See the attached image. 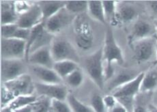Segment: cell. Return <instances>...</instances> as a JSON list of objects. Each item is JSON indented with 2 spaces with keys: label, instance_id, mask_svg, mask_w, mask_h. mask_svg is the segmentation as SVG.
Here are the masks:
<instances>
[{
  "label": "cell",
  "instance_id": "cell-18",
  "mask_svg": "<svg viewBox=\"0 0 157 112\" xmlns=\"http://www.w3.org/2000/svg\"><path fill=\"white\" fill-rule=\"evenodd\" d=\"M2 25L17 23L19 16L14 9V2L2 1L1 3Z\"/></svg>",
  "mask_w": 157,
  "mask_h": 112
},
{
  "label": "cell",
  "instance_id": "cell-37",
  "mask_svg": "<svg viewBox=\"0 0 157 112\" xmlns=\"http://www.w3.org/2000/svg\"><path fill=\"white\" fill-rule=\"evenodd\" d=\"M30 32H31V29L21 28L19 27V28L17 29L13 38L27 42L29 37Z\"/></svg>",
  "mask_w": 157,
  "mask_h": 112
},
{
  "label": "cell",
  "instance_id": "cell-43",
  "mask_svg": "<svg viewBox=\"0 0 157 112\" xmlns=\"http://www.w3.org/2000/svg\"><path fill=\"white\" fill-rule=\"evenodd\" d=\"M155 37L156 38V59L155 61L152 63V67H155V66H157V35H155Z\"/></svg>",
  "mask_w": 157,
  "mask_h": 112
},
{
  "label": "cell",
  "instance_id": "cell-20",
  "mask_svg": "<svg viewBox=\"0 0 157 112\" xmlns=\"http://www.w3.org/2000/svg\"><path fill=\"white\" fill-rule=\"evenodd\" d=\"M79 68L78 64L71 60L56 62L54 63L53 69L62 79L68 77L72 72Z\"/></svg>",
  "mask_w": 157,
  "mask_h": 112
},
{
  "label": "cell",
  "instance_id": "cell-5",
  "mask_svg": "<svg viewBox=\"0 0 157 112\" xmlns=\"http://www.w3.org/2000/svg\"><path fill=\"white\" fill-rule=\"evenodd\" d=\"M156 46L155 36L134 42L131 45L134 60L139 63L148 62L156 54Z\"/></svg>",
  "mask_w": 157,
  "mask_h": 112
},
{
  "label": "cell",
  "instance_id": "cell-33",
  "mask_svg": "<svg viewBox=\"0 0 157 112\" xmlns=\"http://www.w3.org/2000/svg\"><path fill=\"white\" fill-rule=\"evenodd\" d=\"M19 28L17 23L2 25V38H12Z\"/></svg>",
  "mask_w": 157,
  "mask_h": 112
},
{
  "label": "cell",
  "instance_id": "cell-10",
  "mask_svg": "<svg viewBox=\"0 0 157 112\" xmlns=\"http://www.w3.org/2000/svg\"><path fill=\"white\" fill-rule=\"evenodd\" d=\"M2 80L3 83L25 74L22 60H2Z\"/></svg>",
  "mask_w": 157,
  "mask_h": 112
},
{
  "label": "cell",
  "instance_id": "cell-23",
  "mask_svg": "<svg viewBox=\"0 0 157 112\" xmlns=\"http://www.w3.org/2000/svg\"><path fill=\"white\" fill-rule=\"evenodd\" d=\"M102 2L107 23L113 26L117 25L119 23L117 19V2L113 0H103Z\"/></svg>",
  "mask_w": 157,
  "mask_h": 112
},
{
  "label": "cell",
  "instance_id": "cell-8",
  "mask_svg": "<svg viewBox=\"0 0 157 112\" xmlns=\"http://www.w3.org/2000/svg\"><path fill=\"white\" fill-rule=\"evenodd\" d=\"M72 13L64 8L59 12L54 14L47 20L44 23V28L48 32L55 35L56 33H58L65 27L71 23L73 22L75 17H72Z\"/></svg>",
  "mask_w": 157,
  "mask_h": 112
},
{
  "label": "cell",
  "instance_id": "cell-16",
  "mask_svg": "<svg viewBox=\"0 0 157 112\" xmlns=\"http://www.w3.org/2000/svg\"><path fill=\"white\" fill-rule=\"evenodd\" d=\"M140 73L136 71L131 70H123L119 72L117 75H114V76L111 79V80L108 85V90L111 92L114 91L120 86L133 80Z\"/></svg>",
  "mask_w": 157,
  "mask_h": 112
},
{
  "label": "cell",
  "instance_id": "cell-24",
  "mask_svg": "<svg viewBox=\"0 0 157 112\" xmlns=\"http://www.w3.org/2000/svg\"><path fill=\"white\" fill-rule=\"evenodd\" d=\"M157 87V71H149L144 74L140 86V92H152Z\"/></svg>",
  "mask_w": 157,
  "mask_h": 112
},
{
  "label": "cell",
  "instance_id": "cell-7",
  "mask_svg": "<svg viewBox=\"0 0 157 112\" xmlns=\"http://www.w3.org/2000/svg\"><path fill=\"white\" fill-rule=\"evenodd\" d=\"M10 90L16 98L19 96L32 95L35 90V83L32 77L28 74H23L14 79L3 83Z\"/></svg>",
  "mask_w": 157,
  "mask_h": 112
},
{
  "label": "cell",
  "instance_id": "cell-41",
  "mask_svg": "<svg viewBox=\"0 0 157 112\" xmlns=\"http://www.w3.org/2000/svg\"><path fill=\"white\" fill-rule=\"evenodd\" d=\"M14 112H33L32 105L27 106V107H25L19 109V110H15Z\"/></svg>",
  "mask_w": 157,
  "mask_h": 112
},
{
  "label": "cell",
  "instance_id": "cell-13",
  "mask_svg": "<svg viewBox=\"0 0 157 112\" xmlns=\"http://www.w3.org/2000/svg\"><path fill=\"white\" fill-rule=\"evenodd\" d=\"M145 72H140L138 76L129 82L120 86L112 92L115 97H130L135 98L139 92H140V86L144 78Z\"/></svg>",
  "mask_w": 157,
  "mask_h": 112
},
{
  "label": "cell",
  "instance_id": "cell-9",
  "mask_svg": "<svg viewBox=\"0 0 157 112\" xmlns=\"http://www.w3.org/2000/svg\"><path fill=\"white\" fill-rule=\"evenodd\" d=\"M35 90L39 96H45L50 99L66 101L68 95V89L64 85L35 83Z\"/></svg>",
  "mask_w": 157,
  "mask_h": 112
},
{
  "label": "cell",
  "instance_id": "cell-11",
  "mask_svg": "<svg viewBox=\"0 0 157 112\" xmlns=\"http://www.w3.org/2000/svg\"><path fill=\"white\" fill-rule=\"evenodd\" d=\"M44 23L43 15L38 4H32L29 10L19 17L17 24L19 28L31 29Z\"/></svg>",
  "mask_w": 157,
  "mask_h": 112
},
{
  "label": "cell",
  "instance_id": "cell-38",
  "mask_svg": "<svg viewBox=\"0 0 157 112\" xmlns=\"http://www.w3.org/2000/svg\"><path fill=\"white\" fill-rule=\"evenodd\" d=\"M103 101L107 110H109L116 105L117 103V100L113 95H107L103 97Z\"/></svg>",
  "mask_w": 157,
  "mask_h": 112
},
{
  "label": "cell",
  "instance_id": "cell-42",
  "mask_svg": "<svg viewBox=\"0 0 157 112\" xmlns=\"http://www.w3.org/2000/svg\"><path fill=\"white\" fill-rule=\"evenodd\" d=\"M147 112H157V107L155 105H150L148 106V108L147 109Z\"/></svg>",
  "mask_w": 157,
  "mask_h": 112
},
{
  "label": "cell",
  "instance_id": "cell-3",
  "mask_svg": "<svg viewBox=\"0 0 157 112\" xmlns=\"http://www.w3.org/2000/svg\"><path fill=\"white\" fill-rule=\"evenodd\" d=\"M102 47L87 57L85 66L90 79L98 88L102 90L105 87V66L103 65Z\"/></svg>",
  "mask_w": 157,
  "mask_h": 112
},
{
  "label": "cell",
  "instance_id": "cell-28",
  "mask_svg": "<svg viewBox=\"0 0 157 112\" xmlns=\"http://www.w3.org/2000/svg\"><path fill=\"white\" fill-rule=\"evenodd\" d=\"M64 80L68 86L73 87V88H77V87L81 86V84L83 83V72L80 68H78L72 72L68 77H66Z\"/></svg>",
  "mask_w": 157,
  "mask_h": 112
},
{
  "label": "cell",
  "instance_id": "cell-31",
  "mask_svg": "<svg viewBox=\"0 0 157 112\" xmlns=\"http://www.w3.org/2000/svg\"><path fill=\"white\" fill-rule=\"evenodd\" d=\"M51 110L53 112H72L67 102L57 99L51 100Z\"/></svg>",
  "mask_w": 157,
  "mask_h": 112
},
{
  "label": "cell",
  "instance_id": "cell-12",
  "mask_svg": "<svg viewBox=\"0 0 157 112\" xmlns=\"http://www.w3.org/2000/svg\"><path fill=\"white\" fill-rule=\"evenodd\" d=\"M154 31H155V28H153V27L147 21H137L132 27L131 34L128 36V44L131 45L138 41L154 36Z\"/></svg>",
  "mask_w": 157,
  "mask_h": 112
},
{
  "label": "cell",
  "instance_id": "cell-21",
  "mask_svg": "<svg viewBox=\"0 0 157 112\" xmlns=\"http://www.w3.org/2000/svg\"><path fill=\"white\" fill-rule=\"evenodd\" d=\"M87 11H88L89 15L93 19L102 24L107 23L102 1H100V0H90V1H88Z\"/></svg>",
  "mask_w": 157,
  "mask_h": 112
},
{
  "label": "cell",
  "instance_id": "cell-26",
  "mask_svg": "<svg viewBox=\"0 0 157 112\" xmlns=\"http://www.w3.org/2000/svg\"><path fill=\"white\" fill-rule=\"evenodd\" d=\"M38 99L37 96L34 95H23L19 96L14 98L8 106L12 110L15 111L19 109L27 107L28 105H31Z\"/></svg>",
  "mask_w": 157,
  "mask_h": 112
},
{
  "label": "cell",
  "instance_id": "cell-27",
  "mask_svg": "<svg viewBox=\"0 0 157 112\" xmlns=\"http://www.w3.org/2000/svg\"><path fill=\"white\" fill-rule=\"evenodd\" d=\"M66 102L70 106L72 112H94L91 107L83 103L72 94H68Z\"/></svg>",
  "mask_w": 157,
  "mask_h": 112
},
{
  "label": "cell",
  "instance_id": "cell-45",
  "mask_svg": "<svg viewBox=\"0 0 157 112\" xmlns=\"http://www.w3.org/2000/svg\"><path fill=\"white\" fill-rule=\"evenodd\" d=\"M155 31L157 33V19L155 20Z\"/></svg>",
  "mask_w": 157,
  "mask_h": 112
},
{
  "label": "cell",
  "instance_id": "cell-25",
  "mask_svg": "<svg viewBox=\"0 0 157 112\" xmlns=\"http://www.w3.org/2000/svg\"><path fill=\"white\" fill-rule=\"evenodd\" d=\"M65 8L72 14H81L87 10L88 1L85 0H70L66 1Z\"/></svg>",
  "mask_w": 157,
  "mask_h": 112
},
{
  "label": "cell",
  "instance_id": "cell-39",
  "mask_svg": "<svg viewBox=\"0 0 157 112\" xmlns=\"http://www.w3.org/2000/svg\"><path fill=\"white\" fill-rule=\"evenodd\" d=\"M108 112H128V111H126V109L121 104L119 103V102H117L115 107H113L112 109H111V110H108Z\"/></svg>",
  "mask_w": 157,
  "mask_h": 112
},
{
  "label": "cell",
  "instance_id": "cell-36",
  "mask_svg": "<svg viewBox=\"0 0 157 112\" xmlns=\"http://www.w3.org/2000/svg\"><path fill=\"white\" fill-rule=\"evenodd\" d=\"M119 103L121 104L128 112H133L135 105V98L130 97H120L116 98Z\"/></svg>",
  "mask_w": 157,
  "mask_h": 112
},
{
  "label": "cell",
  "instance_id": "cell-35",
  "mask_svg": "<svg viewBox=\"0 0 157 112\" xmlns=\"http://www.w3.org/2000/svg\"><path fill=\"white\" fill-rule=\"evenodd\" d=\"M14 96L4 85L2 87V107L8 106L14 99Z\"/></svg>",
  "mask_w": 157,
  "mask_h": 112
},
{
  "label": "cell",
  "instance_id": "cell-30",
  "mask_svg": "<svg viewBox=\"0 0 157 112\" xmlns=\"http://www.w3.org/2000/svg\"><path fill=\"white\" fill-rule=\"evenodd\" d=\"M33 112H49L51 99L45 96H38L36 101L32 105Z\"/></svg>",
  "mask_w": 157,
  "mask_h": 112
},
{
  "label": "cell",
  "instance_id": "cell-29",
  "mask_svg": "<svg viewBox=\"0 0 157 112\" xmlns=\"http://www.w3.org/2000/svg\"><path fill=\"white\" fill-rule=\"evenodd\" d=\"M44 28V23H43L40 24V25L36 26L35 28L31 29V32H30L29 37L28 38V40L26 42V51H25V60L27 62H28L30 49H31L32 45L34 44L36 38L38 37L39 34H40V32Z\"/></svg>",
  "mask_w": 157,
  "mask_h": 112
},
{
  "label": "cell",
  "instance_id": "cell-44",
  "mask_svg": "<svg viewBox=\"0 0 157 112\" xmlns=\"http://www.w3.org/2000/svg\"><path fill=\"white\" fill-rule=\"evenodd\" d=\"M2 112H14V111L12 110L9 106H6L2 108Z\"/></svg>",
  "mask_w": 157,
  "mask_h": 112
},
{
  "label": "cell",
  "instance_id": "cell-4",
  "mask_svg": "<svg viewBox=\"0 0 157 112\" xmlns=\"http://www.w3.org/2000/svg\"><path fill=\"white\" fill-rule=\"evenodd\" d=\"M51 51L55 62L71 60L78 63L79 61L77 50L71 42L65 39H54L51 45Z\"/></svg>",
  "mask_w": 157,
  "mask_h": 112
},
{
  "label": "cell",
  "instance_id": "cell-1",
  "mask_svg": "<svg viewBox=\"0 0 157 112\" xmlns=\"http://www.w3.org/2000/svg\"><path fill=\"white\" fill-rule=\"evenodd\" d=\"M102 51H103V61L105 63V81H107L114 76L115 71L113 63L116 62L119 65H122L124 63L123 52L121 48L117 44L112 29L110 27L107 28L105 34Z\"/></svg>",
  "mask_w": 157,
  "mask_h": 112
},
{
  "label": "cell",
  "instance_id": "cell-14",
  "mask_svg": "<svg viewBox=\"0 0 157 112\" xmlns=\"http://www.w3.org/2000/svg\"><path fill=\"white\" fill-rule=\"evenodd\" d=\"M28 62L32 64V66H39L53 68L55 62L51 55V47L42 48L30 54Z\"/></svg>",
  "mask_w": 157,
  "mask_h": 112
},
{
  "label": "cell",
  "instance_id": "cell-15",
  "mask_svg": "<svg viewBox=\"0 0 157 112\" xmlns=\"http://www.w3.org/2000/svg\"><path fill=\"white\" fill-rule=\"evenodd\" d=\"M32 70L36 77L41 81V83L48 84L62 83L63 79L53 68L39 66H32Z\"/></svg>",
  "mask_w": 157,
  "mask_h": 112
},
{
  "label": "cell",
  "instance_id": "cell-22",
  "mask_svg": "<svg viewBox=\"0 0 157 112\" xmlns=\"http://www.w3.org/2000/svg\"><path fill=\"white\" fill-rule=\"evenodd\" d=\"M54 36L55 35L51 34V33L48 32L46 29L44 28L39 34L38 37L36 38L34 44L32 45L31 49H30L29 56L30 54L34 53V51L42 49V48L51 47V44L53 43L54 39H55Z\"/></svg>",
  "mask_w": 157,
  "mask_h": 112
},
{
  "label": "cell",
  "instance_id": "cell-34",
  "mask_svg": "<svg viewBox=\"0 0 157 112\" xmlns=\"http://www.w3.org/2000/svg\"><path fill=\"white\" fill-rule=\"evenodd\" d=\"M32 4H30L29 2L26 1H14V9L16 14L18 16H21L26 13L31 8Z\"/></svg>",
  "mask_w": 157,
  "mask_h": 112
},
{
  "label": "cell",
  "instance_id": "cell-2",
  "mask_svg": "<svg viewBox=\"0 0 157 112\" xmlns=\"http://www.w3.org/2000/svg\"><path fill=\"white\" fill-rule=\"evenodd\" d=\"M72 23L78 47L83 51L89 50L94 42L93 29L90 21L85 15L81 14L75 17Z\"/></svg>",
  "mask_w": 157,
  "mask_h": 112
},
{
  "label": "cell",
  "instance_id": "cell-19",
  "mask_svg": "<svg viewBox=\"0 0 157 112\" xmlns=\"http://www.w3.org/2000/svg\"><path fill=\"white\" fill-rule=\"evenodd\" d=\"M137 16L136 9L129 4L117 5V19L119 23H129Z\"/></svg>",
  "mask_w": 157,
  "mask_h": 112
},
{
  "label": "cell",
  "instance_id": "cell-46",
  "mask_svg": "<svg viewBox=\"0 0 157 112\" xmlns=\"http://www.w3.org/2000/svg\"><path fill=\"white\" fill-rule=\"evenodd\" d=\"M49 112H53V111H51V110H50V111H49Z\"/></svg>",
  "mask_w": 157,
  "mask_h": 112
},
{
  "label": "cell",
  "instance_id": "cell-17",
  "mask_svg": "<svg viewBox=\"0 0 157 112\" xmlns=\"http://www.w3.org/2000/svg\"><path fill=\"white\" fill-rule=\"evenodd\" d=\"M37 4L40 6L43 15L44 23L50 17L56 14L61 9L65 8L66 1L59 0H44L40 1Z\"/></svg>",
  "mask_w": 157,
  "mask_h": 112
},
{
  "label": "cell",
  "instance_id": "cell-32",
  "mask_svg": "<svg viewBox=\"0 0 157 112\" xmlns=\"http://www.w3.org/2000/svg\"><path fill=\"white\" fill-rule=\"evenodd\" d=\"M94 112H105L106 108L104 104L103 97L96 94L91 98V106Z\"/></svg>",
  "mask_w": 157,
  "mask_h": 112
},
{
  "label": "cell",
  "instance_id": "cell-40",
  "mask_svg": "<svg viewBox=\"0 0 157 112\" xmlns=\"http://www.w3.org/2000/svg\"><path fill=\"white\" fill-rule=\"evenodd\" d=\"M147 3L149 4V6L154 13L157 15V0H153V1H148Z\"/></svg>",
  "mask_w": 157,
  "mask_h": 112
},
{
  "label": "cell",
  "instance_id": "cell-6",
  "mask_svg": "<svg viewBox=\"0 0 157 112\" xmlns=\"http://www.w3.org/2000/svg\"><path fill=\"white\" fill-rule=\"evenodd\" d=\"M26 41L17 38H2V58L22 60L25 57Z\"/></svg>",
  "mask_w": 157,
  "mask_h": 112
}]
</instances>
